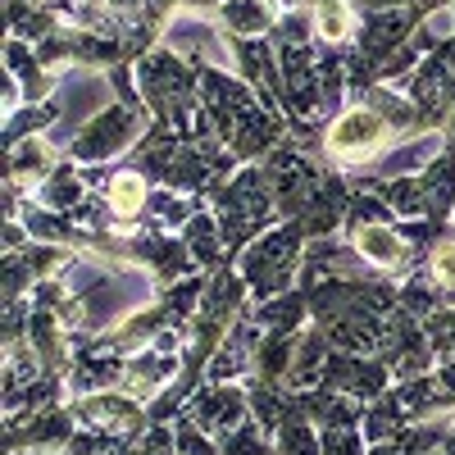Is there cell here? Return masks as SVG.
Listing matches in <instances>:
<instances>
[{
    "mask_svg": "<svg viewBox=\"0 0 455 455\" xmlns=\"http://www.w3.org/2000/svg\"><path fill=\"white\" fill-rule=\"evenodd\" d=\"M383 141H387V119L373 105L341 114V119L328 128V150L332 156H364V150H378Z\"/></svg>",
    "mask_w": 455,
    "mask_h": 455,
    "instance_id": "6da1fadb",
    "label": "cell"
},
{
    "mask_svg": "<svg viewBox=\"0 0 455 455\" xmlns=\"http://www.w3.org/2000/svg\"><path fill=\"white\" fill-rule=\"evenodd\" d=\"M355 251L364 255V264H378V269H396V264H405L401 233H392V228H383V223H360L355 228Z\"/></svg>",
    "mask_w": 455,
    "mask_h": 455,
    "instance_id": "7a4b0ae2",
    "label": "cell"
},
{
    "mask_svg": "<svg viewBox=\"0 0 455 455\" xmlns=\"http://www.w3.org/2000/svg\"><path fill=\"white\" fill-rule=\"evenodd\" d=\"M310 19H315V32L323 42H347L355 32V19H351V5L347 0H310Z\"/></svg>",
    "mask_w": 455,
    "mask_h": 455,
    "instance_id": "3957f363",
    "label": "cell"
},
{
    "mask_svg": "<svg viewBox=\"0 0 455 455\" xmlns=\"http://www.w3.org/2000/svg\"><path fill=\"white\" fill-rule=\"evenodd\" d=\"M109 210L119 219H132L146 210V178L141 173H119L109 182Z\"/></svg>",
    "mask_w": 455,
    "mask_h": 455,
    "instance_id": "277c9868",
    "label": "cell"
},
{
    "mask_svg": "<svg viewBox=\"0 0 455 455\" xmlns=\"http://www.w3.org/2000/svg\"><path fill=\"white\" fill-rule=\"evenodd\" d=\"M433 283L455 287V242H442V246L433 251Z\"/></svg>",
    "mask_w": 455,
    "mask_h": 455,
    "instance_id": "5b68a950",
    "label": "cell"
}]
</instances>
